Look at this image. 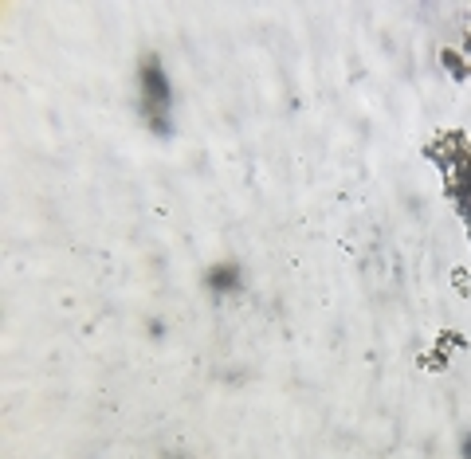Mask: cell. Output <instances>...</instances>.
Segmentation results:
<instances>
[{
  "mask_svg": "<svg viewBox=\"0 0 471 459\" xmlns=\"http://www.w3.org/2000/svg\"><path fill=\"white\" fill-rule=\"evenodd\" d=\"M165 102H169V95H165V75H161L157 63H149V67H145V106L154 110V122L161 130H165Z\"/></svg>",
  "mask_w": 471,
  "mask_h": 459,
  "instance_id": "6da1fadb",
  "label": "cell"
},
{
  "mask_svg": "<svg viewBox=\"0 0 471 459\" xmlns=\"http://www.w3.org/2000/svg\"><path fill=\"white\" fill-rule=\"evenodd\" d=\"M468 456H471V440H468Z\"/></svg>",
  "mask_w": 471,
  "mask_h": 459,
  "instance_id": "7a4b0ae2",
  "label": "cell"
}]
</instances>
